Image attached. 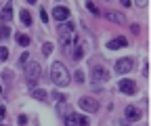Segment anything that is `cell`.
Returning a JSON list of instances; mask_svg holds the SVG:
<instances>
[{"label": "cell", "mask_w": 151, "mask_h": 126, "mask_svg": "<svg viewBox=\"0 0 151 126\" xmlns=\"http://www.w3.org/2000/svg\"><path fill=\"white\" fill-rule=\"evenodd\" d=\"M59 38H61L63 50L69 53V48H71V44H73V40H76V23H73V21L67 19V21L59 23Z\"/></svg>", "instance_id": "cell-1"}, {"label": "cell", "mask_w": 151, "mask_h": 126, "mask_svg": "<svg viewBox=\"0 0 151 126\" xmlns=\"http://www.w3.org/2000/svg\"><path fill=\"white\" fill-rule=\"evenodd\" d=\"M50 78H52V82H55L57 86H67V84L71 82L69 71H67V67H65L61 61H55V63L50 65Z\"/></svg>", "instance_id": "cell-2"}, {"label": "cell", "mask_w": 151, "mask_h": 126, "mask_svg": "<svg viewBox=\"0 0 151 126\" xmlns=\"http://www.w3.org/2000/svg\"><path fill=\"white\" fill-rule=\"evenodd\" d=\"M40 78H42V67L38 63H27L25 65V84L29 88H34L38 82H40Z\"/></svg>", "instance_id": "cell-3"}, {"label": "cell", "mask_w": 151, "mask_h": 126, "mask_svg": "<svg viewBox=\"0 0 151 126\" xmlns=\"http://www.w3.org/2000/svg\"><path fill=\"white\" fill-rule=\"evenodd\" d=\"M90 74H92V84H99V82H107L109 80V69L103 67V65H92L90 69Z\"/></svg>", "instance_id": "cell-4"}, {"label": "cell", "mask_w": 151, "mask_h": 126, "mask_svg": "<svg viewBox=\"0 0 151 126\" xmlns=\"http://www.w3.org/2000/svg\"><path fill=\"white\" fill-rule=\"evenodd\" d=\"M63 122H65V126H90V124H88V118L78 116V114H73V112H69V114L63 118Z\"/></svg>", "instance_id": "cell-5"}, {"label": "cell", "mask_w": 151, "mask_h": 126, "mask_svg": "<svg viewBox=\"0 0 151 126\" xmlns=\"http://www.w3.org/2000/svg\"><path fill=\"white\" fill-rule=\"evenodd\" d=\"M134 67V61H132L130 57H122L116 61V65H113V69H116V74H128V71Z\"/></svg>", "instance_id": "cell-6"}, {"label": "cell", "mask_w": 151, "mask_h": 126, "mask_svg": "<svg viewBox=\"0 0 151 126\" xmlns=\"http://www.w3.org/2000/svg\"><path fill=\"white\" fill-rule=\"evenodd\" d=\"M80 109L88 112V114H94L99 109V101L94 99V97H82L80 99Z\"/></svg>", "instance_id": "cell-7"}, {"label": "cell", "mask_w": 151, "mask_h": 126, "mask_svg": "<svg viewBox=\"0 0 151 126\" xmlns=\"http://www.w3.org/2000/svg\"><path fill=\"white\" fill-rule=\"evenodd\" d=\"M118 88L124 93V95H137V91H139V86H137V82H132V80H120V84H118Z\"/></svg>", "instance_id": "cell-8"}, {"label": "cell", "mask_w": 151, "mask_h": 126, "mask_svg": "<svg viewBox=\"0 0 151 126\" xmlns=\"http://www.w3.org/2000/svg\"><path fill=\"white\" fill-rule=\"evenodd\" d=\"M52 17H55L59 23H63V21L69 19V9H67V6H55V9H52Z\"/></svg>", "instance_id": "cell-9"}, {"label": "cell", "mask_w": 151, "mask_h": 126, "mask_svg": "<svg viewBox=\"0 0 151 126\" xmlns=\"http://www.w3.org/2000/svg\"><path fill=\"white\" fill-rule=\"evenodd\" d=\"M128 46V40L124 38V36H118V38H113L107 42V48L109 50H118V48H126Z\"/></svg>", "instance_id": "cell-10"}, {"label": "cell", "mask_w": 151, "mask_h": 126, "mask_svg": "<svg viewBox=\"0 0 151 126\" xmlns=\"http://www.w3.org/2000/svg\"><path fill=\"white\" fill-rule=\"evenodd\" d=\"M124 116H126V120H139L143 116V112L139 109V107H134V105H128L126 112H124Z\"/></svg>", "instance_id": "cell-11"}, {"label": "cell", "mask_w": 151, "mask_h": 126, "mask_svg": "<svg viewBox=\"0 0 151 126\" xmlns=\"http://www.w3.org/2000/svg\"><path fill=\"white\" fill-rule=\"evenodd\" d=\"M13 19V4L9 2V4H4V9H2V13H0V21H2L4 25H9V21Z\"/></svg>", "instance_id": "cell-12"}, {"label": "cell", "mask_w": 151, "mask_h": 126, "mask_svg": "<svg viewBox=\"0 0 151 126\" xmlns=\"http://www.w3.org/2000/svg\"><path fill=\"white\" fill-rule=\"evenodd\" d=\"M105 17L109 21H116V23H126V17L122 15V13H113V11H107L105 13Z\"/></svg>", "instance_id": "cell-13"}, {"label": "cell", "mask_w": 151, "mask_h": 126, "mask_svg": "<svg viewBox=\"0 0 151 126\" xmlns=\"http://www.w3.org/2000/svg\"><path fill=\"white\" fill-rule=\"evenodd\" d=\"M73 44H76V48H73V59L80 61V59L84 57V44H82L80 40H73Z\"/></svg>", "instance_id": "cell-14"}, {"label": "cell", "mask_w": 151, "mask_h": 126, "mask_svg": "<svg viewBox=\"0 0 151 126\" xmlns=\"http://www.w3.org/2000/svg\"><path fill=\"white\" fill-rule=\"evenodd\" d=\"M32 97L38 99V101H46V99H48V93L42 91V88H34V91H32Z\"/></svg>", "instance_id": "cell-15"}, {"label": "cell", "mask_w": 151, "mask_h": 126, "mask_svg": "<svg viewBox=\"0 0 151 126\" xmlns=\"http://www.w3.org/2000/svg\"><path fill=\"white\" fill-rule=\"evenodd\" d=\"M21 23H23V25H32V15H29L27 9L21 11Z\"/></svg>", "instance_id": "cell-16"}, {"label": "cell", "mask_w": 151, "mask_h": 126, "mask_svg": "<svg viewBox=\"0 0 151 126\" xmlns=\"http://www.w3.org/2000/svg\"><path fill=\"white\" fill-rule=\"evenodd\" d=\"M11 36V25H2L0 27V40H6Z\"/></svg>", "instance_id": "cell-17"}, {"label": "cell", "mask_w": 151, "mask_h": 126, "mask_svg": "<svg viewBox=\"0 0 151 126\" xmlns=\"http://www.w3.org/2000/svg\"><path fill=\"white\" fill-rule=\"evenodd\" d=\"M50 53H52V44H50V42H44V44H42V55L48 57Z\"/></svg>", "instance_id": "cell-18"}, {"label": "cell", "mask_w": 151, "mask_h": 126, "mask_svg": "<svg viewBox=\"0 0 151 126\" xmlns=\"http://www.w3.org/2000/svg\"><path fill=\"white\" fill-rule=\"evenodd\" d=\"M17 42L21 44V46H27V44H29V38H27V36H23V34H19V36H17Z\"/></svg>", "instance_id": "cell-19"}, {"label": "cell", "mask_w": 151, "mask_h": 126, "mask_svg": "<svg viewBox=\"0 0 151 126\" xmlns=\"http://www.w3.org/2000/svg\"><path fill=\"white\" fill-rule=\"evenodd\" d=\"M86 9H88L92 15H99V13H101V11H99V6H97V4H92V2H86Z\"/></svg>", "instance_id": "cell-20"}, {"label": "cell", "mask_w": 151, "mask_h": 126, "mask_svg": "<svg viewBox=\"0 0 151 126\" xmlns=\"http://www.w3.org/2000/svg\"><path fill=\"white\" fill-rule=\"evenodd\" d=\"M6 59H9V48L0 46V61H6Z\"/></svg>", "instance_id": "cell-21"}, {"label": "cell", "mask_w": 151, "mask_h": 126, "mask_svg": "<svg viewBox=\"0 0 151 126\" xmlns=\"http://www.w3.org/2000/svg\"><path fill=\"white\" fill-rule=\"evenodd\" d=\"M2 80L11 84V82H13V74H11V71H4V74H2Z\"/></svg>", "instance_id": "cell-22"}, {"label": "cell", "mask_w": 151, "mask_h": 126, "mask_svg": "<svg viewBox=\"0 0 151 126\" xmlns=\"http://www.w3.org/2000/svg\"><path fill=\"white\" fill-rule=\"evenodd\" d=\"M27 59H29V55H27V53H23V55H21V59H19V63H21L23 67L27 65Z\"/></svg>", "instance_id": "cell-23"}, {"label": "cell", "mask_w": 151, "mask_h": 126, "mask_svg": "<svg viewBox=\"0 0 151 126\" xmlns=\"http://www.w3.org/2000/svg\"><path fill=\"white\" fill-rule=\"evenodd\" d=\"M76 80H78V82H84V74H82V71H76Z\"/></svg>", "instance_id": "cell-24"}, {"label": "cell", "mask_w": 151, "mask_h": 126, "mask_svg": "<svg viewBox=\"0 0 151 126\" xmlns=\"http://www.w3.org/2000/svg\"><path fill=\"white\" fill-rule=\"evenodd\" d=\"M19 124L25 126V124H27V116H19Z\"/></svg>", "instance_id": "cell-25"}, {"label": "cell", "mask_w": 151, "mask_h": 126, "mask_svg": "<svg viewBox=\"0 0 151 126\" xmlns=\"http://www.w3.org/2000/svg\"><path fill=\"white\" fill-rule=\"evenodd\" d=\"M40 17H42V21H44V23H46V21H48V15H46V11H44V9H42V11H40Z\"/></svg>", "instance_id": "cell-26"}, {"label": "cell", "mask_w": 151, "mask_h": 126, "mask_svg": "<svg viewBox=\"0 0 151 126\" xmlns=\"http://www.w3.org/2000/svg\"><path fill=\"white\" fill-rule=\"evenodd\" d=\"M6 116V107H2V105H0V120H2Z\"/></svg>", "instance_id": "cell-27"}, {"label": "cell", "mask_w": 151, "mask_h": 126, "mask_svg": "<svg viewBox=\"0 0 151 126\" xmlns=\"http://www.w3.org/2000/svg\"><path fill=\"white\" fill-rule=\"evenodd\" d=\"M143 76H145V78L149 76V65H147V63H145V67H143Z\"/></svg>", "instance_id": "cell-28"}, {"label": "cell", "mask_w": 151, "mask_h": 126, "mask_svg": "<svg viewBox=\"0 0 151 126\" xmlns=\"http://www.w3.org/2000/svg\"><path fill=\"white\" fill-rule=\"evenodd\" d=\"M0 95H2V86H0Z\"/></svg>", "instance_id": "cell-29"}]
</instances>
